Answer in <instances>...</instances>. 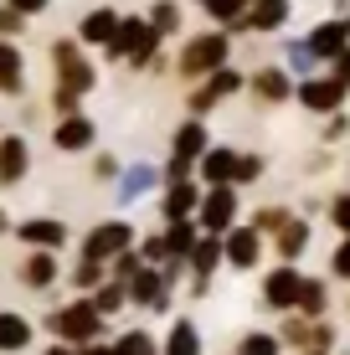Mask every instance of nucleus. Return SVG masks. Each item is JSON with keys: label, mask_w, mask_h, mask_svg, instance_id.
I'll list each match as a JSON object with an SVG mask.
<instances>
[{"label": "nucleus", "mask_w": 350, "mask_h": 355, "mask_svg": "<svg viewBox=\"0 0 350 355\" xmlns=\"http://www.w3.org/2000/svg\"><path fill=\"white\" fill-rule=\"evenodd\" d=\"M10 237L26 242V248H46V252H57V248H67L72 232H67L62 216H26V222L10 227Z\"/></svg>", "instance_id": "obj_15"}, {"label": "nucleus", "mask_w": 350, "mask_h": 355, "mask_svg": "<svg viewBox=\"0 0 350 355\" xmlns=\"http://www.w3.org/2000/svg\"><path fill=\"white\" fill-rule=\"evenodd\" d=\"M0 93L6 98L26 93V52H21V42H6V36H0Z\"/></svg>", "instance_id": "obj_25"}, {"label": "nucleus", "mask_w": 350, "mask_h": 355, "mask_svg": "<svg viewBox=\"0 0 350 355\" xmlns=\"http://www.w3.org/2000/svg\"><path fill=\"white\" fill-rule=\"evenodd\" d=\"M201 232H232L237 222H243V191L237 186H201V206H196V216H191Z\"/></svg>", "instance_id": "obj_7"}, {"label": "nucleus", "mask_w": 350, "mask_h": 355, "mask_svg": "<svg viewBox=\"0 0 350 355\" xmlns=\"http://www.w3.org/2000/svg\"><path fill=\"white\" fill-rule=\"evenodd\" d=\"M237 355H283V345H279L273 329H247V335L237 340Z\"/></svg>", "instance_id": "obj_36"}, {"label": "nucleus", "mask_w": 350, "mask_h": 355, "mask_svg": "<svg viewBox=\"0 0 350 355\" xmlns=\"http://www.w3.org/2000/svg\"><path fill=\"white\" fill-rule=\"evenodd\" d=\"M88 299H93V309H98L103 320H108V314H119V309H129V288L119 284V278H103V284L93 288Z\"/></svg>", "instance_id": "obj_33"}, {"label": "nucleus", "mask_w": 350, "mask_h": 355, "mask_svg": "<svg viewBox=\"0 0 350 355\" xmlns=\"http://www.w3.org/2000/svg\"><path fill=\"white\" fill-rule=\"evenodd\" d=\"M52 150L57 155H88V150H98V124H93L88 114H67V119H57L52 124Z\"/></svg>", "instance_id": "obj_12"}, {"label": "nucleus", "mask_w": 350, "mask_h": 355, "mask_svg": "<svg viewBox=\"0 0 350 355\" xmlns=\"http://www.w3.org/2000/svg\"><path fill=\"white\" fill-rule=\"evenodd\" d=\"M237 93H247V72L243 67H216L211 78H201V83H191L186 88V114L191 119H207V114H216V108L227 103V98H237Z\"/></svg>", "instance_id": "obj_5"}, {"label": "nucleus", "mask_w": 350, "mask_h": 355, "mask_svg": "<svg viewBox=\"0 0 350 355\" xmlns=\"http://www.w3.org/2000/svg\"><path fill=\"white\" fill-rule=\"evenodd\" d=\"M119 170H124V160H119V155H108V150L93 155V175H98V180H119Z\"/></svg>", "instance_id": "obj_46"}, {"label": "nucleus", "mask_w": 350, "mask_h": 355, "mask_svg": "<svg viewBox=\"0 0 350 355\" xmlns=\"http://www.w3.org/2000/svg\"><path fill=\"white\" fill-rule=\"evenodd\" d=\"M304 42H309V52H315V57H320V67H324L335 52H345V46H350V26H345V16H324L320 26H309V31H304Z\"/></svg>", "instance_id": "obj_21"}, {"label": "nucleus", "mask_w": 350, "mask_h": 355, "mask_svg": "<svg viewBox=\"0 0 350 355\" xmlns=\"http://www.w3.org/2000/svg\"><path fill=\"white\" fill-rule=\"evenodd\" d=\"M288 216H294V211H288V206H279V201H273V206H258V211H252V232H263V237H273V232H279L283 222H288Z\"/></svg>", "instance_id": "obj_38"}, {"label": "nucleus", "mask_w": 350, "mask_h": 355, "mask_svg": "<svg viewBox=\"0 0 350 355\" xmlns=\"http://www.w3.org/2000/svg\"><path fill=\"white\" fill-rule=\"evenodd\" d=\"M103 324H108V320L93 309L88 293H78V299H67L62 309L46 314V329H52L57 340H67V345H93V340L103 335Z\"/></svg>", "instance_id": "obj_4"}, {"label": "nucleus", "mask_w": 350, "mask_h": 355, "mask_svg": "<svg viewBox=\"0 0 350 355\" xmlns=\"http://www.w3.org/2000/svg\"><path fill=\"white\" fill-rule=\"evenodd\" d=\"M31 320L26 314H16V309H0V355H16V350H26L31 345Z\"/></svg>", "instance_id": "obj_30"}, {"label": "nucleus", "mask_w": 350, "mask_h": 355, "mask_svg": "<svg viewBox=\"0 0 350 355\" xmlns=\"http://www.w3.org/2000/svg\"><path fill=\"white\" fill-rule=\"evenodd\" d=\"M144 21H150V31L160 36V42H180V31H186V10H180V0H150Z\"/></svg>", "instance_id": "obj_26"}, {"label": "nucleus", "mask_w": 350, "mask_h": 355, "mask_svg": "<svg viewBox=\"0 0 350 355\" xmlns=\"http://www.w3.org/2000/svg\"><path fill=\"white\" fill-rule=\"evenodd\" d=\"M16 278H21V288H31V293H46L62 278V263H57V252H46V248H31L26 258H21L16 268Z\"/></svg>", "instance_id": "obj_19"}, {"label": "nucleus", "mask_w": 350, "mask_h": 355, "mask_svg": "<svg viewBox=\"0 0 350 355\" xmlns=\"http://www.w3.org/2000/svg\"><path fill=\"white\" fill-rule=\"evenodd\" d=\"M155 186H160V165L129 160L124 170H119V180H114V201H119V206H134V201H144Z\"/></svg>", "instance_id": "obj_16"}, {"label": "nucleus", "mask_w": 350, "mask_h": 355, "mask_svg": "<svg viewBox=\"0 0 350 355\" xmlns=\"http://www.w3.org/2000/svg\"><path fill=\"white\" fill-rule=\"evenodd\" d=\"M345 26H350V6H345Z\"/></svg>", "instance_id": "obj_52"}, {"label": "nucleus", "mask_w": 350, "mask_h": 355, "mask_svg": "<svg viewBox=\"0 0 350 355\" xmlns=\"http://www.w3.org/2000/svg\"><path fill=\"white\" fill-rule=\"evenodd\" d=\"M196 6H207V0H196Z\"/></svg>", "instance_id": "obj_54"}, {"label": "nucleus", "mask_w": 350, "mask_h": 355, "mask_svg": "<svg viewBox=\"0 0 350 355\" xmlns=\"http://www.w3.org/2000/svg\"><path fill=\"white\" fill-rule=\"evenodd\" d=\"M330 278L350 284V237H340V242H335V252H330Z\"/></svg>", "instance_id": "obj_44"}, {"label": "nucleus", "mask_w": 350, "mask_h": 355, "mask_svg": "<svg viewBox=\"0 0 350 355\" xmlns=\"http://www.w3.org/2000/svg\"><path fill=\"white\" fill-rule=\"evenodd\" d=\"M134 252H139V263H150V268L170 263V252H165V232H150V237H139Z\"/></svg>", "instance_id": "obj_39"}, {"label": "nucleus", "mask_w": 350, "mask_h": 355, "mask_svg": "<svg viewBox=\"0 0 350 355\" xmlns=\"http://www.w3.org/2000/svg\"><path fill=\"white\" fill-rule=\"evenodd\" d=\"M196 237H201V227H196V222H165V252H170L175 263H186V258H191Z\"/></svg>", "instance_id": "obj_32"}, {"label": "nucleus", "mask_w": 350, "mask_h": 355, "mask_svg": "<svg viewBox=\"0 0 350 355\" xmlns=\"http://www.w3.org/2000/svg\"><path fill=\"white\" fill-rule=\"evenodd\" d=\"M263 248H268V237L252 232L247 222H237L232 232H222V263L237 268V273H252V268L263 263Z\"/></svg>", "instance_id": "obj_10"}, {"label": "nucleus", "mask_w": 350, "mask_h": 355, "mask_svg": "<svg viewBox=\"0 0 350 355\" xmlns=\"http://www.w3.org/2000/svg\"><path fill=\"white\" fill-rule=\"evenodd\" d=\"M283 67H288V78H309V72H320V57L315 52H309V42H304V36H288V42H283Z\"/></svg>", "instance_id": "obj_31"}, {"label": "nucleus", "mask_w": 350, "mask_h": 355, "mask_svg": "<svg viewBox=\"0 0 350 355\" xmlns=\"http://www.w3.org/2000/svg\"><path fill=\"white\" fill-rule=\"evenodd\" d=\"M10 10H21V16L26 21H36V16H46V10H52V0H6Z\"/></svg>", "instance_id": "obj_48"}, {"label": "nucleus", "mask_w": 350, "mask_h": 355, "mask_svg": "<svg viewBox=\"0 0 350 355\" xmlns=\"http://www.w3.org/2000/svg\"><path fill=\"white\" fill-rule=\"evenodd\" d=\"M160 46H165V42L150 31V21L129 10V16H119V31H114V42L103 46V57H108V62H124L129 72H144Z\"/></svg>", "instance_id": "obj_2"}, {"label": "nucleus", "mask_w": 350, "mask_h": 355, "mask_svg": "<svg viewBox=\"0 0 350 355\" xmlns=\"http://www.w3.org/2000/svg\"><path fill=\"white\" fill-rule=\"evenodd\" d=\"M119 16H124L119 6L98 0V6H88V10L78 16V31H72V36H78L82 46H98V52H103V46L114 42V31H119Z\"/></svg>", "instance_id": "obj_14"}, {"label": "nucleus", "mask_w": 350, "mask_h": 355, "mask_svg": "<svg viewBox=\"0 0 350 355\" xmlns=\"http://www.w3.org/2000/svg\"><path fill=\"white\" fill-rule=\"evenodd\" d=\"M263 170H268V160H263L258 150H237V170H232V186L243 191V186H252V180H263Z\"/></svg>", "instance_id": "obj_37"}, {"label": "nucleus", "mask_w": 350, "mask_h": 355, "mask_svg": "<svg viewBox=\"0 0 350 355\" xmlns=\"http://www.w3.org/2000/svg\"><path fill=\"white\" fill-rule=\"evenodd\" d=\"M201 206V180H170L160 196V222H191Z\"/></svg>", "instance_id": "obj_22"}, {"label": "nucleus", "mask_w": 350, "mask_h": 355, "mask_svg": "<svg viewBox=\"0 0 350 355\" xmlns=\"http://www.w3.org/2000/svg\"><path fill=\"white\" fill-rule=\"evenodd\" d=\"M31 26V21L26 16H21V10H10V6H0V36H6V42H16V36L21 31H26Z\"/></svg>", "instance_id": "obj_45"}, {"label": "nucleus", "mask_w": 350, "mask_h": 355, "mask_svg": "<svg viewBox=\"0 0 350 355\" xmlns=\"http://www.w3.org/2000/svg\"><path fill=\"white\" fill-rule=\"evenodd\" d=\"M324 211H330V227L340 232V237H350V191H335Z\"/></svg>", "instance_id": "obj_41"}, {"label": "nucleus", "mask_w": 350, "mask_h": 355, "mask_svg": "<svg viewBox=\"0 0 350 355\" xmlns=\"http://www.w3.org/2000/svg\"><path fill=\"white\" fill-rule=\"evenodd\" d=\"M288 314H304V320H324V314H330V278H309V273H304L299 304H294Z\"/></svg>", "instance_id": "obj_29"}, {"label": "nucleus", "mask_w": 350, "mask_h": 355, "mask_svg": "<svg viewBox=\"0 0 350 355\" xmlns=\"http://www.w3.org/2000/svg\"><path fill=\"white\" fill-rule=\"evenodd\" d=\"M103 278H108V263H93V258H78V268H72V273H67V284H72V288H78V293H93V288H98V284H103Z\"/></svg>", "instance_id": "obj_35"}, {"label": "nucleus", "mask_w": 350, "mask_h": 355, "mask_svg": "<svg viewBox=\"0 0 350 355\" xmlns=\"http://www.w3.org/2000/svg\"><path fill=\"white\" fill-rule=\"evenodd\" d=\"M31 175V144H26V134H0V191H10V186H21V180Z\"/></svg>", "instance_id": "obj_18"}, {"label": "nucleus", "mask_w": 350, "mask_h": 355, "mask_svg": "<svg viewBox=\"0 0 350 355\" xmlns=\"http://www.w3.org/2000/svg\"><path fill=\"white\" fill-rule=\"evenodd\" d=\"M139 242V232L129 216H103L98 227H88V237H82V248H78V258H93V263H114L119 252H129Z\"/></svg>", "instance_id": "obj_6"}, {"label": "nucleus", "mask_w": 350, "mask_h": 355, "mask_svg": "<svg viewBox=\"0 0 350 355\" xmlns=\"http://www.w3.org/2000/svg\"><path fill=\"white\" fill-rule=\"evenodd\" d=\"M46 108H52L57 119H67V114H78V108H82V93H72V88H57V83H52V93H46Z\"/></svg>", "instance_id": "obj_40"}, {"label": "nucleus", "mask_w": 350, "mask_h": 355, "mask_svg": "<svg viewBox=\"0 0 350 355\" xmlns=\"http://www.w3.org/2000/svg\"><path fill=\"white\" fill-rule=\"evenodd\" d=\"M114 355H160V340L134 324V329H124V335L114 340Z\"/></svg>", "instance_id": "obj_34"}, {"label": "nucleus", "mask_w": 350, "mask_h": 355, "mask_svg": "<svg viewBox=\"0 0 350 355\" xmlns=\"http://www.w3.org/2000/svg\"><path fill=\"white\" fill-rule=\"evenodd\" d=\"M294 16V0H252L243 10V26L237 31H252V36H279Z\"/></svg>", "instance_id": "obj_17"}, {"label": "nucleus", "mask_w": 350, "mask_h": 355, "mask_svg": "<svg viewBox=\"0 0 350 355\" xmlns=\"http://www.w3.org/2000/svg\"><path fill=\"white\" fill-rule=\"evenodd\" d=\"M345 98H350V93H345V88H340V83H335L324 67L294 83V103L304 108V114H315V119H330V114H340V108H345Z\"/></svg>", "instance_id": "obj_8"}, {"label": "nucleus", "mask_w": 350, "mask_h": 355, "mask_svg": "<svg viewBox=\"0 0 350 355\" xmlns=\"http://www.w3.org/2000/svg\"><path fill=\"white\" fill-rule=\"evenodd\" d=\"M46 57H52V83H57V88H72L82 98L98 88V67H93L88 46H82L78 36H57V42L46 46Z\"/></svg>", "instance_id": "obj_3"}, {"label": "nucleus", "mask_w": 350, "mask_h": 355, "mask_svg": "<svg viewBox=\"0 0 350 355\" xmlns=\"http://www.w3.org/2000/svg\"><path fill=\"white\" fill-rule=\"evenodd\" d=\"M227 62H232V31L207 26V31L180 36V52H175V78L201 83V78H211V72H216V67H227Z\"/></svg>", "instance_id": "obj_1"}, {"label": "nucleus", "mask_w": 350, "mask_h": 355, "mask_svg": "<svg viewBox=\"0 0 350 355\" xmlns=\"http://www.w3.org/2000/svg\"><path fill=\"white\" fill-rule=\"evenodd\" d=\"M299 288H304L299 263H279V268H268V273H263V304H268V309H279V314H288V309L299 304Z\"/></svg>", "instance_id": "obj_13"}, {"label": "nucleus", "mask_w": 350, "mask_h": 355, "mask_svg": "<svg viewBox=\"0 0 350 355\" xmlns=\"http://www.w3.org/2000/svg\"><path fill=\"white\" fill-rule=\"evenodd\" d=\"M78 355H114V345H103V340H93V345H78Z\"/></svg>", "instance_id": "obj_50"}, {"label": "nucleus", "mask_w": 350, "mask_h": 355, "mask_svg": "<svg viewBox=\"0 0 350 355\" xmlns=\"http://www.w3.org/2000/svg\"><path fill=\"white\" fill-rule=\"evenodd\" d=\"M232 170H237V150L232 144H211L196 160V180L201 186H232Z\"/></svg>", "instance_id": "obj_24"}, {"label": "nucleus", "mask_w": 350, "mask_h": 355, "mask_svg": "<svg viewBox=\"0 0 350 355\" xmlns=\"http://www.w3.org/2000/svg\"><path fill=\"white\" fill-rule=\"evenodd\" d=\"M247 93L263 108H283V103H294V78H288L283 62H263L247 72Z\"/></svg>", "instance_id": "obj_9"}, {"label": "nucleus", "mask_w": 350, "mask_h": 355, "mask_svg": "<svg viewBox=\"0 0 350 355\" xmlns=\"http://www.w3.org/2000/svg\"><path fill=\"white\" fill-rule=\"evenodd\" d=\"M309 237H315L309 216H288V222L273 232V252H279V263H299L309 252Z\"/></svg>", "instance_id": "obj_23"}, {"label": "nucleus", "mask_w": 350, "mask_h": 355, "mask_svg": "<svg viewBox=\"0 0 350 355\" xmlns=\"http://www.w3.org/2000/svg\"><path fill=\"white\" fill-rule=\"evenodd\" d=\"M211 150V129H207V119H180V124L170 129V155H175V160H191V165H196L201 160V155H207Z\"/></svg>", "instance_id": "obj_20"}, {"label": "nucleus", "mask_w": 350, "mask_h": 355, "mask_svg": "<svg viewBox=\"0 0 350 355\" xmlns=\"http://www.w3.org/2000/svg\"><path fill=\"white\" fill-rule=\"evenodd\" d=\"M10 227H16V222H10V211L0 206V237H10Z\"/></svg>", "instance_id": "obj_51"}, {"label": "nucleus", "mask_w": 350, "mask_h": 355, "mask_svg": "<svg viewBox=\"0 0 350 355\" xmlns=\"http://www.w3.org/2000/svg\"><path fill=\"white\" fill-rule=\"evenodd\" d=\"M304 355H320V350H304Z\"/></svg>", "instance_id": "obj_53"}, {"label": "nucleus", "mask_w": 350, "mask_h": 355, "mask_svg": "<svg viewBox=\"0 0 350 355\" xmlns=\"http://www.w3.org/2000/svg\"><path fill=\"white\" fill-rule=\"evenodd\" d=\"M324 72H330V78H335V83H340V88L350 93V46H345V52H335L330 62H324Z\"/></svg>", "instance_id": "obj_47"}, {"label": "nucleus", "mask_w": 350, "mask_h": 355, "mask_svg": "<svg viewBox=\"0 0 350 355\" xmlns=\"http://www.w3.org/2000/svg\"><path fill=\"white\" fill-rule=\"evenodd\" d=\"M42 355H78V345H67V340H52V345H46Z\"/></svg>", "instance_id": "obj_49"}, {"label": "nucleus", "mask_w": 350, "mask_h": 355, "mask_svg": "<svg viewBox=\"0 0 350 355\" xmlns=\"http://www.w3.org/2000/svg\"><path fill=\"white\" fill-rule=\"evenodd\" d=\"M129 304H134V309H150V314H170V299H175V288L165 284V273L160 268H150L144 263L134 278H129Z\"/></svg>", "instance_id": "obj_11"}, {"label": "nucleus", "mask_w": 350, "mask_h": 355, "mask_svg": "<svg viewBox=\"0 0 350 355\" xmlns=\"http://www.w3.org/2000/svg\"><path fill=\"white\" fill-rule=\"evenodd\" d=\"M345 134H350V114L340 108V114H330V119H324V129H320V144H340Z\"/></svg>", "instance_id": "obj_43"}, {"label": "nucleus", "mask_w": 350, "mask_h": 355, "mask_svg": "<svg viewBox=\"0 0 350 355\" xmlns=\"http://www.w3.org/2000/svg\"><path fill=\"white\" fill-rule=\"evenodd\" d=\"M216 268H222V237H216V232H201L196 248H191V258H186V273L191 278H211Z\"/></svg>", "instance_id": "obj_28"}, {"label": "nucleus", "mask_w": 350, "mask_h": 355, "mask_svg": "<svg viewBox=\"0 0 350 355\" xmlns=\"http://www.w3.org/2000/svg\"><path fill=\"white\" fill-rule=\"evenodd\" d=\"M139 268H144V263H139V252L129 248V252H119V258L108 263V278H119V284H129V278H134Z\"/></svg>", "instance_id": "obj_42"}, {"label": "nucleus", "mask_w": 350, "mask_h": 355, "mask_svg": "<svg viewBox=\"0 0 350 355\" xmlns=\"http://www.w3.org/2000/svg\"><path fill=\"white\" fill-rule=\"evenodd\" d=\"M160 355H201V329H196L191 314L170 320V329H165V340H160Z\"/></svg>", "instance_id": "obj_27"}]
</instances>
